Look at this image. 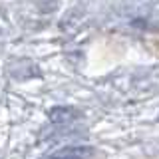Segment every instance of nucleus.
<instances>
[{"mask_svg": "<svg viewBox=\"0 0 159 159\" xmlns=\"http://www.w3.org/2000/svg\"><path fill=\"white\" fill-rule=\"evenodd\" d=\"M92 155L93 149L89 145H70L54 151L52 155H48V159H89Z\"/></svg>", "mask_w": 159, "mask_h": 159, "instance_id": "1", "label": "nucleus"}, {"mask_svg": "<svg viewBox=\"0 0 159 159\" xmlns=\"http://www.w3.org/2000/svg\"><path fill=\"white\" fill-rule=\"evenodd\" d=\"M82 113L78 111L76 107H72V106H56V107H52L50 109V113H48V117H50V121L52 123H70V121H74V119H78Z\"/></svg>", "mask_w": 159, "mask_h": 159, "instance_id": "2", "label": "nucleus"}]
</instances>
